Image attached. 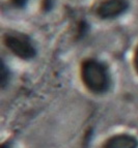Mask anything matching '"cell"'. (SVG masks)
<instances>
[{
	"mask_svg": "<svg viewBox=\"0 0 138 148\" xmlns=\"http://www.w3.org/2000/svg\"><path fill=\"white\" fill-rule=\"evenodd\" d=\"M81 80L89 91L96 94L106 92L110 85L107 66L95 59H87L82 63Z\"/></svg>",
	"mask_w": 138,
	"mask_h": 148,
	"instance_id": "1",
	"label": "cell"
},
{
	"mask_svg": "<svg viewBox=\"0 0 138 148\" xmlns=\"http://www.w3.org/2000/svg\"><path fill=\"white\" fill-rule=\"evenodd\" d=\"M3 42L12 54L21 59H31L37 54L30 37L21 32L8 31L3 35Z\"/></svg>",
	"mask_w": 138,
	"mask_h": 148,
	"instance_id": "2",
	"label": "cell"
},
{
	"mask_svg": "<svg viewBox=\"0 0 138 148\" xmlns=\"http://www.w3.org/2000/svg\"><path fill=\"white\" fill-rule=\"evenodd\" d=\"M133 64L135 67V71L138 75V46L136 47L135 52H134V57H133Z\"/></svg>",
	"mask_w": 138,
	"mask_h": 148,
	"instance_id": "6",
	"label": "cell"
},
{
	"mask_svg": "<svg viewBox=\"0 0 138 148\" xmlns=\"http://www.w3.org/2000/svg\"><path fill=\"white\" fill-rule=\"evenodd\" d=\"M2 148H5V147H4V146H2Z\"/></svg>",
	"mask_w": 138,
	"mask_h": 148,
	"instance_id": "7",
	"label": "cell"
},
{
	"mask_svg": "<svg viewBox=\"0 0 138 148\" xmlns=\"http://www.w3.org/2000/svg\"><path fill=\"white\" fill-rule=\"evenodd\" d=\"M28 0H12V3L15 4V6H17V8H23L26 6V4H27Z\"/></svg>",
	"mask_w": 138,
	"mask_h": 148,
	"instance_id": "5",
	"label": "cell"
},
{
	"mask_svg": "<svg viewBox=\"0 0 138 148\" xmlns=\"http://www.w3.org/2000/svg\"><path fill=\"white\" fill-rule=\"evenodd\" d=\"M129 6V0H103L97 8V15L104 20L114 19L126 12Z\"/></svg>",
	"mask_w": 138,
	"mask_h": 148,
	"instance_id": "3",
	"label": "cell"
},
{
	"mask_svg": "<svg viewBox=\"0 0 138 148\" xmlns=\"http://www.w3.org/2000/svg\"><path fill=\"white\" fill-rule=\"evenodd\" d=\"M102 148H138V140L132 135L118 134L107 139Z\"/></svg>",
	"mask_w": 138,
	"mask_h": 148,
	"instance_id": "4",
	"label": "cell"
}]
</instances>
